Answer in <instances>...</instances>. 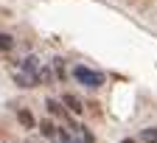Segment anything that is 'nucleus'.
<instances>
[{
    "label": "nucleus",
    "mask_w": 157,
    "mask_h": 143,
    "mask_svg": "<svg viewBox=\"0 0 157 143\" xmlns=\"http://www.w3.org/2000/svg\"><path fill=\"white\" fill-rule=\"evenodd\" d=\"M17 121H20L25 129H34V126H36V124H34V115H31L28 110H20V112H17Z\"/></svg>",
    "instance_id": "obj_6"
},
{
    "label": "nucleus",
    "mask_w": 157,
    "mask_h": 143,
    "mask_svg": "<svg viewBox=\"0 0 157 143\" xmlns=\"http://www.w3.org/2000/svg\"><path fill=\"white\" fill-rule=\"evenodd\" d=\"M14 48V37L11 34H0V53H6Z\"/></svg>",
    "instance_id": "obj_8"
},
{
    "label": "nucleus",
    "mask_w": 157,
    "mask_h": 143,
    "mask_svg": "<svg viewBox=\"0 0 157 143\" xmlns=\"http://www.w3.org/2000/svg\"><path fill=\"white\" fill-rule=\"evenodd\" d=\"M124 143H140V140H132V137H126V140H124Z\"/></svg>",
    "instance_id": "obj_11"
},
{
    "label": "nucleus",
    "mask_w": 157,
    "mask_h": 143,
    "mask_svg": "<svg viewBox=\"0 0 157 143\" xmlns=\"http://www.w3.org/2000/svg\"><path fill=\"white\" fill-rule=\"evenodd\" d=\"M45 107H48L51 115H62V118H65V112H67L65 104H62V101H56V98H48V101H45Z\"/></svg>",
    "instance_id": "obj_5"
},
{
    "label": "nucleus",
    "mask_w": 157,
    "mask_h": 143,
    "mask_svg": "<svg viewBox=\"0 0 157 143\" xmlns=\"http://www.w3.org/2000/svg\"><path fill=\"white\" fill-rule=\"evenodd\" d=\"M14 81H17L20 87H25V90H31V87L39 84V79H36L34 73H28V70H17V73H14Z\"/></svg>",
    "instance_id": "obj_3"
},
{
    "label": "nucleus",
    "mask_w": 157,
    "mask_h": 143,
    "mask_svg": "<svg viewBox=\"0 0 157 143\" xmlns=\"http://www.w3.org/2000/svg\"><path fill=\"white\" fill-rule=\"evenodd\" d=\"M39 132H42L45 137H53L56 135V126L51 124V121H42V124H39Z\"/></svg>",
    "instance_id": "obj_9"
},
{
    "label": "nucleus",
    "mask_w": 157,
    "mask_h": 143,
    "mask_svg": "<svg viewBox=\"0 0 157 143\" xmlns=\"http://www.w3.org/2000/svg\"><path fill=\"white\" fill-rule=\"evenodd\" d=\"M39 68H42V65H39V56H25L23 59V65H20V70H28V73H34L36 79H39Z\"/></svg>",
    "instance_id": "obj_4"
},
{
    "label": "nucleus",
    "mask_w": 157,
    "mask_h": 143,
    "mask_svg": "<svg viewBox=\"0 0 157 143\" xmlns=\"http://www.w3.org/2000/svg\"><path fill=\"white\" fill-rule=\"evenodd\" d=\"M73 79L78 81V84L90 87V90H95V87H101V84H104V76H101V73H95V70H90V68H84V65L73 68Z\"/></svg>",
    "instance_id": "obj_1"
},
{
    "label": "nucleus",
    "mask_w": 157,
    "mask_h": 143,
    "mask_svg": "<svg viewBox=\"0 0 157 143\" xmlns=\"http://www.w3.org/2000/svg\"><path fill=\"white\" fill-rule=\"evenodd\" d=\"M140 140L143 143H157V126H146L140 132Z\"/></svg>",
    "instance_id": "obj_7"
},
{
    "label": "nucleus",
    "mask_w": 157,
    "mask_h": 143,
    "mask_svg": "<svg viewBox=\"0 0 157 143\" xmlns=\"http://www.w3.org/2000/svg\"><path fill=\"white\" fill-rule=\"evenodd\" d=\"M51 65H53V70H56V79H59V81H65V65H62V59H53Z\"/></svg>",
    "instance_id": "obj_10"
},
{
    "label": "nucleus",
    "mask_w": 157,
    "mask_h": 143,
    "mask_svg": "<svg viewBox=\"0 0 157 143\" xmlns=\"http://www.w3.org/2000/svg\"><path fill=\"white\" fill-rule=\"evenodd\" d=\"M62 104H65V110H67V112H73V115H82V112H84L82 98H78V95H73V93H65Z\"/></svg>",
    "instance_id": "obj_2"
}]
</instances>
